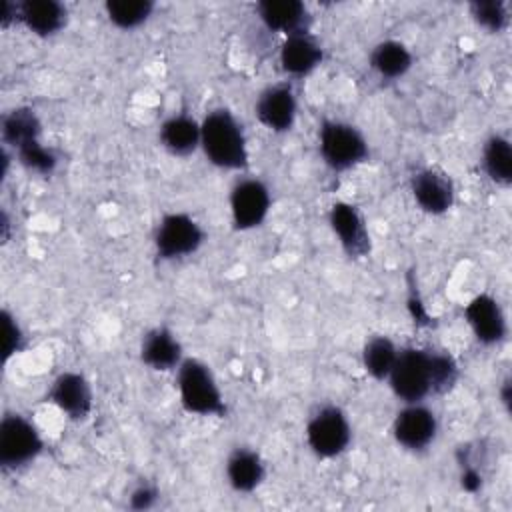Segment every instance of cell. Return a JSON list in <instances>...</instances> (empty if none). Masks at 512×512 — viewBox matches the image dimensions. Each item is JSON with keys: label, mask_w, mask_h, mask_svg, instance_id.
<instances>
[{"label": "cell", "mask_w": 512, "mask_h": 512, "mask_svg": "<svg viewBox=\"0 0 512 512\" xmlns=\"http://www.w3.org/2000/svg\"><path fill=\"white\" fill-rule=\"evenodd\" d=\"M200 146L206 158L224 170L248 166V142L242 124L226 108L212 110L200 122Z\"/></svg>", "instance_id": "cell-1"}, {"label": "cell", "mask_w": 512, "mask_h": 512, "mask_svg": "<svg viewBox=\"0 0 512 512\" xmlns=\"http://www.w3.org/2000/svg\"><path fill=\"white\" fill-rule=\"evenodd\" d=\"M178 392L184 410L200 416H224L226 404L212 370L196 360L184 358L178 366Z\"/></svg>", "instance_id": "cell-2"}, {"label": "cell", "mask_w": 512, "mask_h": 512, "mask_svg": "<svg viewBox=\"0 0 512 512\" xmlns=\"http://www.w3.org/2000/svg\"><path fill=\"white\" fill-rule=\"evenodd\" d=\"M318 150L326 166L344 172L366 160L368 142L356 126L340 120H324L318 130Z\"/></svg>", "instance_id": "cell-3"}, {"label": "cell", "mask_w": 512, "mask_h": 512, "mask_svg": "<svg viewBox=\"0 0 512 512\" xmlns=\"http://www.w3.org/2000/svg\"><path fill=\"white\" fill-rule=\"evenodd\" d=\"M44 448L38 428L22 414H6L0 424V464L16 470L40 456Z\"/></svg>", "instance_id": "cell-4"}, {"label": "cell", "mask_w": 512, "mask_h": 512, "mask_svg": "<svg viewBox=\"0 0 512 512\" xmlns=\"http://www.w3.org/2000/svg\"><path fill=\"white\" fill-rule=\"evenodd\" d=\"M392 392L406 404L422 402L430 392V360L428 350L404 348L398 350L396 362L386 378Z\"/></svg>", "instance_id": "cell-5"}, {"label": "cell", "mask_w": 512, "mask_h": 512, "mask_svg": "<svg viewBox=\"0 0 512 512\" xmlns=\"http://www.w3.org/2000/svg\"><path fill=\"white\" fill-rule=\"evenodd\" d=\"M204 242L202 226L184 212L166 214L156 232H154V248L158 258L176 260L194 254Z\"/></svg>", "instance_id": "cell-6"}, {"label": "cell", "mask_w": 512, "mask_h": 512, "mask_svg": "<svg viewBox=\"0 0 512 512\" xmlns=\"http://www.w3.org/2000/svg\"><path fill=\"white\" fill-rule=\"evenodd\" d=\"M352 438L346 414L338 406H322L306 424V442L320 458L342 454Z\"/></svg>", "instance_id": "cell-7"}, {"label": "cell", "mask_w": 512, "mask_h": 512, "mask_svg": "<svg viewBox=\"0 0 512 512\" xmlns=\"http://www.w3.org/2000/svg\"><path fill=\"white\" fill-rule=\"evenodd\" d=\"M270 212V192L264 182L244 178L234 184L230 192V214L238 230H252L260 226Z\"/></svg>", "instance_id": "cell-8"}, {"label": "cell", "mask_w": 512, "mask_h": 512, "mask_svg": "<svg viewBox=\"0 0 512 512\" xmlns=\"http://www.w3.org/2000/svg\"><path fill=\"white\" fill-rule=\"evenodd\" d=\"M410 190L420 210L432 216L448 212L454 204L452 178L444 170L434 166L416 170L410 178Z\"/></svg>", "instance_id": "cell-9"}, {"label": "cell", "mask_w": 512, "mask_h": 512, "mask_svg": "<svg viewBox=\"0 0 512 512\" xmlns=\"http://www.w3.org/2000/svg\"><path fill=\"white\" fill-rule=\"evenodd\" d=\"M438 432V420L436 414L422 406L420 402L414 404H406L394 418L392 424V434L394 440L412 452H420L424 450Z\"/></svg>", "instance_id": "cell-10"}, {"label": "cell", "mask_w": 512, "mask_h": 512, "mask_svg": "<svg viewBox=\"0 0 512 512\" xmlns=\"http://www.w3.org/2000/svg\"><path fill=\"white\" fill-rule=\"evenodd\" d=\"M298 112L296 94L290 84H274L260 92L254 114L262 126L272 132H288Z\"/></svg>", "instance_id": "cell-11"}, {"label": "cell", "mask_w": 512, "mask_h": 512, "mask_svg": "<svg viewBox=\"0 0 512 512\" xmlns=\"http://www.w3.org/2000/svg\"><path fill=\"white\" fill-rule=\"evenodd\" d=\"M328 220L342 250L350 258H362L370 252V234H368L364 216L354 204H348V202L332 204Z\"/></svg>", "instance_id": "cell-12"}, {"label": "cell", "mask_w": 512, "mask_h": 512, "mask_svg": "<svg viewBox=\"0 0 512 512\" xmlns=\"http://www.w3.org/2000/svg\"><path fill=\"white\" fill-rule=\"evenodd\" d=\"M464 318L472 328L476 340L484 346L498 344L506 338V316L498 300L490 294L474 296L464 308Z\"/></svg>", "instance_id": "cell-13"}, {"label": "cell", "mask_w": 512, "mask_h": 512, "mask_svg": "<svg viewBox=\"0 0 512 512\" xmlns=\"http://www.w3.org/2000/svg\"><path fill=\"white\" fill-rule=\"evenodd\" d=\"M256 14L268 30L286 36L306 34L312 24L310 10L300 0H262L256 4Z\"/></svg>", "instance_id": "cell-14"}, {"label": "cell", "mask_w": 512, "mask_h": 512, "mask_svg": "<svg viewBox=\"0 0 512 512\" xmlns=\"http://www.w3.org/2000/svg\"><path fill=\"white\" fill-rule=\"evenodd\" d=\"M48 398L72 420H84L92 412V388L78 372L60 374L54 380Z\"/></svg>", "instance_id": "cell-15"}, {"label": "cell", "mask_w": 512, "mask_h": 512, "mask_svg": "<svg viewBox=\"0 0 512 512\" xmlns=\"http://www.w3.org/2000/svg\"><path fill=\"white\" fill-rule=\"evenodd\" d=\"M68 20V10L56 0H24L16 2V22L32 34L48 38L58 34Z\"/></svg>", "instance_id": "cell-16"}, {"label": "cell", "mask_w": 512, "mask_h": 512, "mask_svg": "<svg viewBox=\"0 0 512 512\" xmlns=\"http://www.w3.org/2000/svg\"><path fill=\"white\" fill-rule=\"evenodd\" d=\"M278 58L286 74L306 76L320 66L324 58V50L308 32L294 34V36H286V40L280 46Z\"/></svg>", "instance_id": "cell-17"}, {"label": "cell", "mask_w": 512, "mask_h": 512, "mask_svg": "<svg viewBox=\"0 0 512 512\" xmlns=\"http://www.w3.org/2000/svg\"><path fill=\"white\" fill-rule=\"evenodd\" d=\"M140 358L146 366L158 372L174 370L180 366L182 358V344L178 338L164 326L152 328L140 344Z\"/></svg>", "instance_id": "cell-18"}, {"label": "cell", "mask_w": 512, "mask_h": 512, "mask_svg": "<svg viewBox=\"0 0 512 512\" xmlns=\"http://www.w3.org/2000/svg\"><path fill=\"white\" fill-rule=\"evenodd\" d=\"M226 478L236 492H254L266 478L262 456L250 448H236L226 460Z\"/></svg>", "instance_id": "cell-19"}, {"label": "cell", "mask_w": 512, "mask_h": 512, "mask_svg": "<svg viewBox=\"0 0 512 512\" xmlns=\"http://www.w3.org/2000/svg\"><path fill=\"white\" fill-rule=\"evenodd\" d=\"M160 144L174 156H188L200 146V122L188 114H174L160 126Z\"/></svg>", "instance_id": "cell-20"}, {"label": "cell", "mask_w": 512, "mask_h": 512, "mask_svg": "<svg viewBox=\"0 0 512 512\" xmlns=\"http://www.w3.org/2000/svg\"><path fill=\"white\" fill-rule=\"evenodd\" d=\"M42 124L32 108H14L2 118V140L16 152L32 142H38Z\"/></svg>", "instance_id": "cell-21"}, {"label": "cell", "mask_w": 512, "mask_h": 512, "mask_svg": "<svg viewBox=\"0 0 512 512\" xmlns=\"http://www.w3.org/2000/svg\"><path fill=\"white\" fill-rule=\"evenodd\" d=\"M482 168L494 184L502 188L512 184V146L508 138L494 134L486 140L482 150Z\"/></svg>", "instance_id": "cell-22"}, {"label": "cell", "mask_w": 512, "mask_h": 512, "mask_svg": "<svg viewBox=\"0 0 512 512\" xmlns=\"http://www.w3.org/2000/svg\"><path fill=\"white\" fill-rule=\"evenodd\" d=\"M412 52L398 40H384L370 52V66L382 78H400L412 68Z\"/></svg>", "instance_id": "cell-23"}, {"label": "cell", "mask_w": 512, "mask_h": 512, "mask_svg": "<svg viewBox=\"0 0 512 512\" xmlns=\"http://www.w3.org/2000/svg\"><path fill=\"white\" fill-rule=\"evenodd\" d=\"M398 356L396 344L388 336H374L362 348V364L374 380H386Z\"/></svg>", "instance_id": "cell-24"}, {"label": "cell", "mask_w": 512, "mask_h": 512, "mask_svg": "<svg viewBox=\"0 0 512 512\" xmlns=\"http://www.w3.org/2000/svg\"><path fill=\"white\" fill-rule=\"evenodd\" d=\"M154 8L156 4L150 0H108L104 4L108 20L122 30H132L144 24L152 16Z\"/></svg>", "instance_id": "cell-25"}, {"label": "cell", "mask_w": 512, "mask_h": 512, "mask_svg": "<svg viewBox=\"0 0 512 512\" xmlns=\"http://www.w3.org/2000/svg\"><path fill=\"white\" fill-rule=\"evenodd\" d=\"M470 16L488 32H504L510 22L508 4L502 0H476L470 4Z\"/></svg>", "instance_id": "cell-26"}, {"label": "cell", "mask_w": 512, "mask_h": 512, "mask_svg": "<svg viewBox=\"0 0 512 512\" xmlns=\"http://www.w3.org/2000/svg\"><path fill=\"white\" fill-rule=\"evenodd\" d=\"M430 384L434 394H444L454 388L458 380V364L448 352H430Z\"/></svg>", "instance_id": "cell-27"}, {"label": "cell", "mask_w": 512, "mask_h": 512, "mask_svg": "<svg viewBox=\"0 0 512 512\" xmlns=\"http://www.w3.org/2000/svg\"><path fill=\"white\" fill-rule=\"evenodd\" d=\"M16 154H18V160L24 168H28L32 172H38L42 176L52 174L56 170V164H58V156L54 154V150L42 146L40 140L20 148Z\"/></svg>", "instance_id": "cell-28"}, {"label": "cell", "mask_w": 512, "mask_h": 512, "mask_svg": "<svg viewBox=\"0 0 512 512\" xmlns=\"http://www.w3.org/2000/svg\"><path fill=\"white\" fill-rule=\"evenodd\" d=\"M2 320H4V362H8L12 354H18L24 348V334L16 318L8 310H2Z\"/></svg>", "instance_id": "cell-29"}, {"label": "cell", "mask_w": 512, "mask_h": 512, "mask_svg": "<svg viewBox=\"0 0 512 512\" xmlns=\"http://www.w3.org/2000/svg\"><path fill=\"white\" fill-rule=\"evenodd\" d=\"M156 500H158L156 488L142 484V486H138V488L132 492V496H130V508H134V510H148V508H152V506L156 504Z\"/></svg>", "instance_id": "cell-30"}, {"label": "cell", "mask_w": 512, "mask_h": 512, "mask_svg": "<svg viewBox=\"0 0 512 512\" xmlns=\"http://www.w3.org/2000/svg\"><path fill=\"white\" fill-rule=\"evenodd\" d=\"M460 482H462V488H464L466 492H478L480 486H482V476H480V472H478L476 468L466 466V468L462 470Z\"/></svg>", "instance_id": "cell-31"}, {"label": "cell", "mask_w": 512, "mask_h": 512, "mask_svg": "<svg viewBox=\"0 0 512 512\" xmlns=\"http://www.w3.org/2000/svg\"><path fill=\"white\" fill-rule=\"evenodd\" d=\"M500 398H502V404L506 406V410H510V398H512V384L510 380L506 378L502 382V388H500Z\"/></svg>", "instance_id": "cell-32"}]
</instances>
